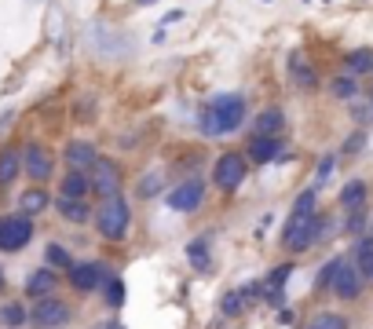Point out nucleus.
I'll return each mask as SVG.
<instances>
[{
  "mask_svg": "<svg viewBox=\"0 0 373 329\" xmlns=\"http://www.w3.org/2000/svg\"><path fill=\"white\" fill-rule=\"evenodd\" d=\"M289 274H293V263H282V267H274V271L267 274L264 293H267L271 304H282V289H286V282H289Z\"/></svg>",
  "mask_w": 373,
  "mask_h": 329,
  "instance_id": "obj_19",
  "label": "nucleus"
},
{
  "mask_svg": "<svg viewBox=\"0 0 373 329\" xmlns=\"http://www.w3.org/2000/svg\"><path fill=\"white\" fill-rule=\"evenodd\" d=\"M22 169L37 179V183H44L48 176H52V169H55V161H52V154L44 150V146H37V143H29L26 146V154H22Z\"/></svg>",
  "mask_w": 373,
  "mask_h": 329,
  "instance_id": "obj_12",
  "label": "nucleus"
},
{
  "mask_svg": "<svg viewBox=\"0 0 373 329\" xmlns=\"http://www.w3.org/2000/svg\"><path fill=\"white\" fill-rule=\"evenodd\" d=\"M282 128H286L282 106H267V110L256 113V121H253V132H256V136H279Z\"/></svg>",
  "mask_w": 373,
  "mask_h": 329,
  "instance_id": "obj_16",
  "label": "nucleus"
},
{
  "mask_svg": "<svg viewBox=\"0 0 373 329\" xmlns=\"http://www.w3.org/2000/svg\"><path fill=\"white\" fill-rule=\"evenodd\" d=\"M106 286V300H110V307H121L125 304V282L121 278H113V282H103Z\"/></svg>",
  "mask_w": 373,
  "mask_h": 329,
  "instance_id": "obj_32",
  "label": "nucleus"
},
{
  "mask_svg": "<svg viewBox=\"0 0 373 329\" xmlns=\"http://www.w3.org/2000/svg\"><path fill=\"white\" fill-rule=\"evenodd\" d=\"M363 146H366V132H355V136L344 143V154H359Z\"/></svg>",
  "mask_w": 373,
  "mask_h": 329,
  "instance_id": "obj_36",
  "label": "nucleus"
},
{
  "mask_svg": "<svg viewBox=\"0 0 373 329\" xmlns=\"http://www.w3.org/2000/svg\"><path fill=\"white\" fill-rule=\"evenodd\" d=\"M106 282V267L103 263H73L70 267V286L77 293H95Z\"/></svg>",
  "mask_w": 373,
  "mask_h": 329,
  "instance_id": "obj_11",
  "label": "nucleus"
},
{
  "mask_svg": "<svg viewBox=\"0 0 373 329\" xmlns=\"http://www.w3.org/2000/svg\"><path fill=\"white\" fill-rule=\"evenodd\" d=\"M279 154H282V139L279 136H256L249 143V161H256V164H267Z\"/></svg>",
  "mask_w": 373,
  "mask_h": 329,
  "instance_id": "obj_17",
  "label": "nucleus"
},
{
  "mask_svg": "<svg viewBox=\"0 0 373 329\" xmlns=\"http://www.w3.org/2000/svg\"><path fill=\"white\" fill-rule=\"evenodd\" d=\"M330 289L340 296V300H359V293H363V274L355 271V263H351V260L337 256V263H333V278H330Z\"/></svg>",
  "mask_w": 373,
  "mask_h": 329,
  "instance_id": "obj_6",
  "label": "nucleus"
},
{
  "mask_svg": "<svg viewBox=\"0 0 373 329\" xmlns=\"http://www.w3.org/2000/svg\"><path fill=\"white\" fill-rule=\"evenodd\" d=\"M44 260H48V267H52V271H70L73 267V260H70V253L66 249H62V245H48V249H44Z\"/></svg>",
  "mask_w": 373,
  "mask_h": 329,
  "instance_id": "obj_27",
  "label": "nucleus"
},
{
  "mask_svg": "<svg viewBox=\"0 0 373 329\" xmlns=\"http://www.w3.org/2000/svg\"><path fill=\"white\" fill-rule=\"evenodd\" d=\"M366 230V212L363 209H351V216H348V234H363Z\"/></svg>",
  "mask_w": 373,
  "mask_h": 329,
  "instance_id": "obj_34",
  "label": "nucleus"
},
{
  "mask_svg": "<svg viewBox=\"0 0 373 329\" xmlns=\"http://www.w3.org/2000/svg\"><path fill=\"white\" fill-rule=\"evenodd\" d=\"M136 4H139V8H147V4H154V0H136Z\"/></svg>",
  "mask_w": 373,
  "mask_h": 329,
  "instance_id": "obj_39",
  "label": "nucleus"
},
{
  "mask_svg": "<svg viewBox=\"0 0 373 329\" xmlns=\"http://www.w3.org/2000/svg\"><path fill=\"white\" fill-rule=\"evenodd\" d=\"M55 209L66 216L70 223H88L92 220V205H88V197H70V194H59L55 197Z\"/></svg>",
  "mask_w": 373,
  "mask_h": 329,
  "instance_id": "obj_13",
  "label": "nucleus"
},
{
  "mask_svg": "<svg viewBox=\"0 0 373 329\" xmlns=\"http://www.w3.org/2000/svg\"><path fill=\"white\" fill-rule=\"evenodd\" d=\"M0 289H4V271H0Z\"/></svg>",
  "mask_w": 373,
  "mask_h": 329,
  "instance_id": "obj_40",
  "label": "nucleus"
},
{
  "mask_svg": "<svg viewBox=\"0 0 373 329\" xmlns=\"http://www.w3.org/2000/svg\"><path fill=\"white\" fill-rule=\"evenodd\" d=\"M95 227H99V234L106 241H121L128 234V202L118 190L99 202V209H95Z\"/></svg>",
  "mask_w": 373,
  "mask_h": 329,
  "instance_id": "obj_3",
  "label": "nucleus"
},
{
  "mask_svg": "<svg viewBox=\"0 0 373 329\" xmlns=\"http://www.w3.org/2000/svg\"><path fill=\"white\" fill-rule=\"evenodd\" d=\"M330 92H333V99H355V92H359V80H355V74L333 77V80H330Z\"/></svg>",
  "mask_w": 373,
  "mask_h": 329,
  "instance_id": "obj_28",
  "label": "nucleus"
},
{
  "mask_svg": "<svg viewBox=\"0 0 373 329\" xmlns=\"http://www.w3.org/2000/svg\"><path fill=\"white\" fill-rule=\"evenodd\" d=\"M370 106H373V99H370Z\"/></svg>",
  "mask_w": 373,
  "mask_h": 329,
  "instance_id": "obj_41",
  "label": "nucleus"
},
{
  "mask_svg": "<svg viewBox=\"0 0 373 329\" xmlns=\"http://www.w3.org/2000/svg\"><path fill=\"white\" fill-rule=\"evenodd\" d=\"M333 169H337V158H333V154H326V158L318 161V172H315V187H322V183H326V179L333 176Z\"/></svg>",
  "mask_w": 373,
  "mask_h": 329,
  "instance_id": "obj_33",
  "label": "nucleus"
},
{
  "mask_svg": "<svg viewBox=\"0 0 373 329\" xmlns=\"http://www.w3.org/2000/svg\"><path fill=\"white\" fill-rule=\"evenodd\" d=\"M246 172H249V169H246V158H241V154H223V158L216 161V169H213V179H216L220 190L231 194V190L241 187Z\"/></svg>",
  "mask_w": 373,
  "mask_h": 329,
  "instance_id": "obj_8",
  "label": "nucleus"
},
{
  "mask_svg": "<svg viewBox=\"0 0 373 329\" xmlns=\"http://www.w3.org/2000/svg\"><path fill=\"white\" fill-rule=\"evenodd\" d=\"M0 318H4L8 326H22V322L29 318V311H26L22 304H8L4 311H0Z\"/></svg>",
  "mask_w": 373,
  "mask_h": 329,
  "instance_id": "obj_31",
  "label": "nucleus"
},
{
  "mask_svg": "<svg viewBox=\"0 0 373 329\" xmlns=\"http://www.w3.org/2000/svg\"><path fill=\"white\" fill-rule=\"evenodd\" d=\"M202 202H205V183H202V179H183L180 187H172L165 194V205L172 212H194Z\"/></svg>",
  "mask_w": 373,
  "mask_h": 329,
  "instance_id": "obj_7",
  "label": "nucleus"
},
{
  "mask_svg": "<svg viewBox=\"0 0 373 329\" xmlns=\"http://www.w3.org/2000/svg\"><path fill=\"white\" fill-rule=\"evenodd\" d=\"M246 121V99L238 92H223L202 110V136H227Z\"/></svg>",
  "mask_w": 373,
  "mask_h": 329,
  "instance_id": "obj_1",
  "label": "nucleus"
},
{
  "mask_svg": "<svg viewBox=\"0 0 373 329\" xmlns=\"http://www.w3.org/2000/svg\"><path fill=\"white\" fill-rule=\"evenodd\" d=\"M55 286H59L55 271H52V267H41V271H34V274L26 278V296L41 300V296H52V293H55Z\"/></svg>",
  "mask_w": 373,
  "mask_h": 329,
  "instance_id": "obj_14",
  "label": "nucleus"
},
{
  "mask_svg": "<svg viewBox=\"0 0 373 329\" xmlns=\"http://www.w3.org/2000/svg\"><path fill=\"white\" fill-rule=\"evenodd\" d=\"M307 329H348V318L337 315V311H318V315H311Z\"/></svg>",
  "mask_w": 373,
  "mask_h": 329,
  "instance_id": "obj_25",
  "label": "nucleus"
},
{
  "mask_svg": "<svg viewBox=\"0 0 373 329\" xmlns=\"http://www.w3.org/2000/svg\"><path fill=\"white\" fill-rule=\"evenodd\" d=\"M363 205H366V183H363V179L344 183V190H340V209L351 212V209H363Z\"/></svg>",
  "mask_w": 373,
  "mask_h": 329,
  "instance_id": "obj_22",
  "label": "nucleus"
},
{
  "mask_svg": "<svg viewBox=\"0 0 373 329\" xmlns=\"http://www.w3.org/2000/svg\"><path fill=\"white\" fill-rule=\"evenodd\" d=\"M19 172H22V150H4L0 154V190L4 187H11L15 179H19Z\"/></svg>",
  "mask_w": 373,
  "mask_h": 329,
  "instance_id": "obj_18",
  "label": "nucleus"
},
{
  "mask_svg": "<svg viewBox=\"0 0 373 329\" xmlns=\"http://www.w3.org/2000/svg\"><path fill=\"white\" fill-rule=\"evenodd\" d=\"M286 70H289V80L300 88V92H311V88H318V74H315V66L307 62V55L300 52V48H293L289 52V59H286Z\"/></svg>",
  "mask_w": 373,
  "mask_h": 329,
  "instance_id": "obj_9",
  "label": "nucleus"
},
{
  "mask_svg": "<svg viewBox=\"0 0 373 329\" xmlns=\"http://www.w3.org/2000/svg\"><path fill=\"white\" fill-rule=\"evenodd\" d=\"M62 194H70V197H88V194H92V179H88V172L70 169L66 179H62Z\"/></svg>",
  "mask_w": 373,
  "mask_h": 329,
  "instance_id": "obj_21",
  "label": "nucleus"
},
{
  "mask_svg": "<svg viewBox=\"0 0 373 329\" xmlns=\"http://www.w3.org/2000/svg\"><path fill=\"white\" fill-rule=\"evenodd\" d=\"M220 307H223V315H227V318H238V315H241V307H246V293H227L223 300H220Z\"/></svg>",
  "mask_w": 373,
  "mask_h": 329,
  "instance_id": "obj_30",
  "label": "nucleus"
},
{
  "mask_svg": "<svg viewBox=\"0 0 373 329\" xmlns=\"http://www.w3.org/2000/svg\"><path fill=\"white\" fill-rule=\"evenodd\" d=\"M66 322H70V307L55 300V296H41L34 311H29V326L34 329H62Z\"/></svg>",
  "mask_w": 373,
  "mask_h": 329,
  "instance_id": "obj_5",
  "label": "nucleus"
},
{
  "mask_svg": "<svg viewBox=\"0 0 373 329\" xmlns=\"http://www.w3.org/2000/svg\"><path fill=\"white\" fill-rule=\"evenodd\" d=\"M95 158H99V154H95V146H92L88 139H73V143L66 146V164H70V169L88 172L92 164H95Z\"/></svg>",
  "mask_w": 373,
  "mask_h": 329,
  "instance_id": "obj_15",
  "label": "nucleus"
},
{
  "mask_svg": "<svg viewBox=\"0 0 373 329\" xmlns=\"http://www.w3.org/2000/svg\"><path fill=\"white\" fill-rule=\"evenodd\" d=\"M34 238V220L19 212V216H4L0 220V253H19Z\"/></svg>",
  "mask_w": 373,
  "mask_h": 329,
  "instance_id": "obj_4",
  "label": "nucleus"
},
{
  "mask_svg": "<svg viewBox=\"0 0 373 329\" xmlns=\"http://www.w3.org/2000/svg\"><path fill=\"white\" fill-rule=\"evenodd\" d=\"M344 66H348V74H370V70H373V52H370V48L348 52V55H344Z\"/></svg>",
  "mask_w": 373,
  "mask_h": 329,
  "instance_id": "obj_24",
  "label": "nucleus"
},
{
  "mask_svg": "<svg viewBox=\"0 0 373 329\" xmlns=\"http://www.w3.org/2000/svg\"><path fill=\"white\" fill-rule=\"evenodd\" d=\"M351 118L359 121V125H370V121H373V106H370V103H359V106H351Z\"/></svg>",
  "mask_w": 373,
  "mask_h": 329,
  "instance_id": "obj_35",
  "label": "nucleus"
},
{
  "mask_svg": "<svg viewBox=\"0 0 373 329\" xmlns=\"http://www.w3.org/2000/svg\"><path fill=\"white\" fill-rule=\"evenodd\" d=\"M180 19H183V11H169L165 19H161V33H165V29H169L172 22H180Z\"/></svg>",
  "mask_w": 373,
  "mask_h": 329,
  "instance_id": "obj_38",
  "label": "nucleus"
},
{
  "mask_svg": "<svg viewBox=\"0 0 373 329\" xmlns=\"http://www.w3.org/2000/svg\"><path fill=\"white\" fill-rule=\"evenodd\" d=\"M326 234H330V220L326 216H315V212H289L286 230H282V245L289 253H304Z\"/></svg>",
  "mask_w": 373,
  "mask_h": 329,
  "instance_id": "obj_2",
  "label": "nucleus"
},
{
  "mask_svg": "<svg viewBox=\"0 0 373 329\" xmlns=\"http://www.w3.org/2000/svg\"><path fill=\"white\" fill-rule=\"evenodd\" d=\"M48 209V194L44 190H26L22 194V212L26 216H37V212H44Z\"/></svg>",
  "mask_w": 373,
  "mask_h": 329,
  "instance_id": "obj_29",
  "label": "nucleus"
},
{
  "mask_svg": "<svg viewBox=\"0 0 373 329\" xmlns=\"http://www.w3.org/2000/svg\"><path fill=\"white\" fill-rule=\"evenodd\" d=\"M92 176V194H99V197H106V194H113L121 187V172H118V164L113 161H106V158H95V164L88 169Z\"/></svg>",
  "mask_w": 373,
  "mask_h": 329,
  "instance_id": "obj_10",
  "label": "nucleus"
},
{
  "mask_svg": "<svg viewBox=\"0 0 373 329\" xmlns=\"http://www.w3.org/2000/svg\"><path fill=\"white\" fill-rule=\"evenodd\" d=\"M165 190V169H150L147 176L139 179V194L143 197H154V194H161Z\"/></svg>",
  "mask_w": 373,
  "mask_h": 329,
  "instance_id": "obj_26",
  "label": "nucleus"
},
{
  "mask_svg": "<svg viewBox=\"0 0 373 329\" xmlns=\"http://www.w3.org/2000/svg\"><path fill=\"white\" fill-rule=\"evenodd\" d=\"M187 256H190V267H194V271H209V267H213V260H209V241H205V238H194V241L187 245Z\"/></svg>",
  "mask_w": 373,
  "mask_h": 329,
  "instance_id": "obj_23",
  "label": "nucleus"
},
{
  "mask_svg": "<svg viewBox=\"0 0 373 329\" xmlns=\"http://www.w3.org/2000/svg\"><path fill=\"white\" fill-rule=\"evenodd\" d=\"M355 271L363 274V282H373V238H359V245H355Z\"/></svg>",
  "mask_w": 373,
  "mask_h": 329,
  "instance_id": "obj_20",
  "label": "nucleus"
},
{
  "mask_svg": "<svg viewBox=\"0 0 373 329\" xmlns=\"http://www.w3.org/2000/svg\"><path fill=\"white\" fill-rule=\"evenodd\" d=\"M333 263H337V260H330L326 267L318 271V278H315V289H330V278H333Z\"/></svg>",
  "mask_w": 373,
  "mask_h": 329,
  "instance_id": "obj_37",
  "label": "nucleus"
}]
</instances>
